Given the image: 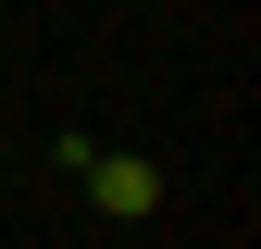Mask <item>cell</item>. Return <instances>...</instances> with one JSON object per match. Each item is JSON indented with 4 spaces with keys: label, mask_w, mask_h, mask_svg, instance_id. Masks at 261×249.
<instances>
[{
    "label": "cell",
    "mask_w": 261,
    "mask_h": 249,
    "mask_svg": "<svg viewBox=\"0 0 261 249\" xmlns=\"http://www.w3.org/2000/svg\"><path fill=\"white\" fill-rule=\"evenodd\" d=\"M87 175V200L112 212V225H149L162 212V162H137V150H100V162H75Z\"/></svg>",
    "instance_id": "1"
}]
</instances>
